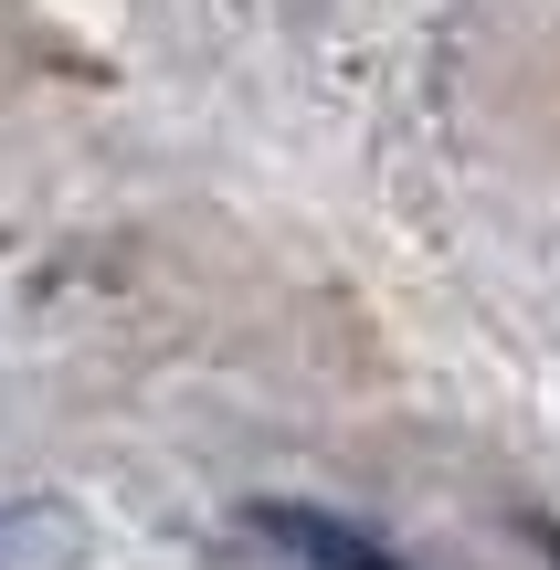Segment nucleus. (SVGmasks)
I'll use <instances>...</instances> for the list:
<instances>
[{"label": "nucleus", "instance_id": "obj_1", "mask_svg": "<svg viewBox=\"0 0 560 570\" xmlns=\"http://www.w3.org/2000/svg\"><path fill=\"white\" fill-rule=\"evenodd\" d=\"M244 529L265 539L275 570H402L381 539H360L350 518H317V508H254Z\"/></svg>", "mask_w": 560, "mask_h": 570}, {"label": "nucleus", "instance_id": "obj_2", "mask_svg": "<svg viewBox=\"0 0 560 570\" xmlns=\"http://www.w3.org/2000/svg\"><path fill=\"white\" fill-rule=\"evenodd\" d=\"M85 560V518L32 497V508H0V570H75Z\"/></svg>", "mask_w": 560, "mask_h": 570}]
</instances>
